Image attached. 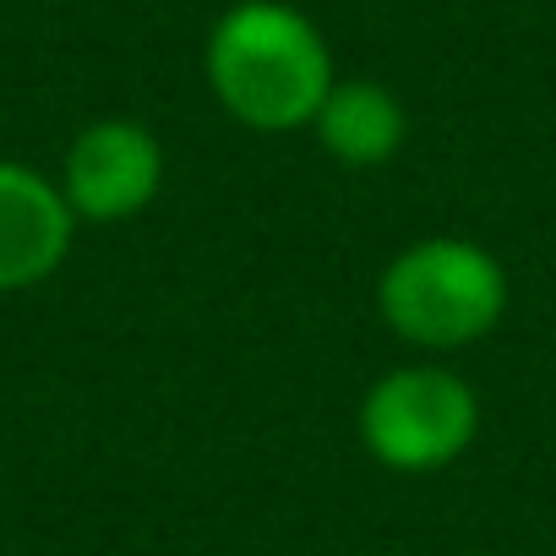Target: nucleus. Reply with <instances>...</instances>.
<instances>
[{"instance_id":"obj_1","label":"nucleus","mask_w":556,"mask_h":556,"mask_svg":"<svg viewBox=\"0 0 556 556\" xmlns=\"http://www.w3.org/2000/svg\"><path fill=\"white\" fill-rule=\"evenodd\" d=\"M202 72L224 115L267 137L312 126L339 83L323 28L290 0H235L207 34Z\"/></svg>"},{"instance_id":"obj_2","label":"nucleus","mask_w":556,"mask_h":556,"mask_svg":"<svg viewBox=\"0 0 556 556\" xmlns=\"http://www.w3.org/2000/svg\"><path fill=\"white\" fill-rule=\"evenodd\" d=\"M377 312L420 355L469 350L507 317V267L464 235L409 240L377 278Z\"/></svg>"},{"instance_id":"obj_3","label":"nucleus","mask_w":556,"mask_h":556,"mask_svg":"<svg viewBox=\"0 0 556 556\" xmlns=\"http://www.w3.org/2000/svg\"><path fill=\"white\" fill-rule=\"evenodd\" d=\"M355 431L382 469L437 475L453 458H464L469 442L480 437V399L458 371L437 361H409L366 388Z\"/></svg>"},{"instance_id":"obj_4","label":"nucleus","mask_w":556,"mask_h":556,"mask_svg":"<svg viewBox=\"0 0 556 556\" xmlns=\"http://www.w3.org/2000/svg\"><path fill=\"white\" fill-rule=\"evenodd\" d=\"M164 191V142L142 121H93L61 164V197L77 224H126Z\"/></svg>"},{"instance_id":"obj_5","label":"nucleus","mask_w":556,"mask_h":556,"mask_svg":"<svg viewBox=\"0 0 556 556\" xmlns=\"http://www.w3.org/2000/svg\"><path fill=\"white\" fill-rule=\"evenodd\" d=\"M77 213L61 197V180L34 164L0 159V295L34 290L66 262Z\"/></svg>"},{"instance_id":"obj_6","label":"nucleus","mask_w":556,"mask_h":556,"mask_svg":"<svg viewBox=\"0 0 556 556\" xmlns=\"http://www.w3.org/2000/svg\"><path fill=\"white\" fill-rule=\"evenodd\" d=\"M317 142L328 159H339L344 169H377L404 148L409 115L399 104L393 88L371 83V77H339L312 121Z\"/></svg>"}]
</instances>
